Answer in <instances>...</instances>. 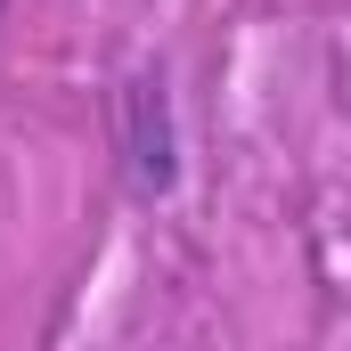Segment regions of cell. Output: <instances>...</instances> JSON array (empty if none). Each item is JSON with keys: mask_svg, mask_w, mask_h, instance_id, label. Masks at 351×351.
<instances>
[{"mask_svg": "<svg viewBox=\"0 0 351 351\" xmlns=\"http://www.w3.org/2000/svg\"><path fill=\"white\" fill-rule=\"evenodd\" d=\"M123 180L131 196H172L180 156H172V98H164V74H131L123 90Z\"/></svg>", "mask_w": 351, "mask_h": 351, "instance_id": "1", "label": "cell"}]
</instances>
